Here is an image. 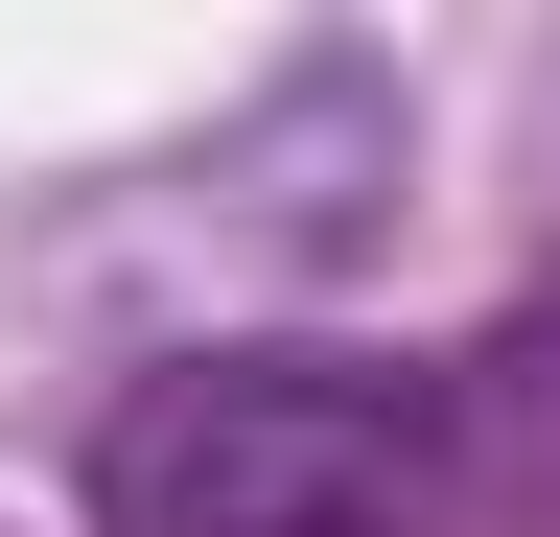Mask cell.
Wrapping results in <instances>:
<instances>
[{"label":"cell","instance_id":"cell-1","mask_svg":"<svg viewBox=\"0 0 560 537\" xmlns=\"http://www.w3.org/2000/svg\"><path fill=\"white\" fill-rule=\"evenodd\" d=\"M444 397L374 351H164L94 421V537H420Z\"/></svg>","mask_w":560,"mask_h":537}]
</instances>
